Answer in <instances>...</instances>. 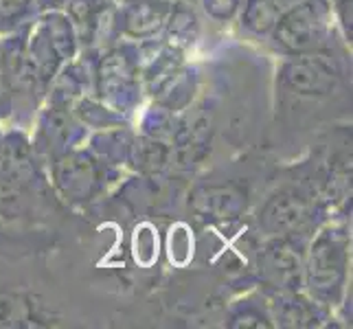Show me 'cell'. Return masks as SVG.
I'll return each instance as SVG.
<instances>
[{"label": "cell", "instance_id": "cell-1", "mask_svg": "<svg viewBox=\"0 0 353 329\" xmlns=\"http://www.w3.org/2000/svg\"><path fill=\"white\" fill-rule=\"evenodd\" d=\"M347 90V70L334 48L288 57L276 72V92L285 106H321Z\"/></svg>", "mask_w": 353, "mask_h": 329}, {"label": "cell", "instance_id": "cell-2", "mask_svg": "<svg viewBox=\"0 0 353 329\" xmlns=\"http://www.w3.org/2000/svg\"><path fill=\"white\" fill-rule=\"evenodd\" d=\"M334 11L330 0H296L281 9L270 40L285 57L321 53L332 48L334 40Z\"/></svg>", "mask_w": 353, "mask_h": 329}, {"label": "cell", "instance_id": "cell-3", "mask_svg": "<svg viewBox=\"0 0 353 329\" xmlns=\"http://www.w3.org/2000/svg\"><path fill=\"white\" fill-rule=\"evenodd\" d=\"M349 270V235L338 226L323 228L303 261V286L319 306H336Z\"/></svg>", "mask_w": 353, "mask_h": 329}, {"label": "cell", "instance_id": "cell-4", "mask_svg": "<svg viewBox=\"0 0 353 329\" xmlns=\"http://www.w3.org/2000/svg\"><path fill=\"white\" fill-rule=\"evenodd\" d=\"M75 55V33L68 18L51 14L38 20L24 42V62L35 83H48L59 66Z\"/></svg>", "mask_w": 353, "mask_h": 329}, {"label": "cell", "instance_id": "cell-5", "mask_svg": "<svg viewBox=\"0 0 353 329\" xmlns=\"http://www.w3.org/2000/svg\"><path fill=\"white\" fill-rule=\"evenodd\" d=\"M314 211L316 204L310 193L296 187H283L261 204L257 224L268 237L301 235L312 224Z\"/></svg>", "mask_w": 353, "mask_h": 329}, {"label": "cell", "instance_id": "cell-6", "mask_svg": "<svg viewBox=\"0 0 353 329\" xmlns=\"http://www.w3.org/2000/svg\"><path fill=\"white\" fill-rule=\"evenodd\" d=\"M303 243L296 235L270 237L259 252V275L272 290H299L303 286Z\"/></svg>", "mask_w": 353, "mask_h": 329}, {"label": "cell", "instance_id": "cell-7", "mask_svg": "<svg viewBox=\"0 0 353 329\" xmlns=\"http://www.w3.org/2000/svg\"><path fill=\"white\" fill-rule=\"evenodd\" d=\"M53 178L66 200L86 202L101 187V169L92 156L83 152H68L55 161Z\"/></svg>", "mask_w": 353, "mask_h": 329}, {"label": "cell", "instance_id": "cell-8", "mask_svg": "<svg viewBox=\"0 0 353 329\" xmlns=\"http://www.w3.org/2000/svg\"><path fill=\"white\" fill-rule=\"evenodd\" d=\"M248 196L239 185L226 182V185H204L193 191L191 209L196 215L211 219V222H224L235 219L246 211Z\"/></svg>", "mask_w": 353, "mask_h": 329}, {"label": "cell", "instance_id": "cell-9", "mask_svg": "<svg viewBox=\"0 0 353 329\" xmlns=\"http://www.w3.org/2000/svg\"><path fill=\"white\" fill-rule=\"evenodd\" d=\"M139 90L137 68L132 59L123 53H110L99 68V92L101 99L105 97L108 101H117L119 108H128Z\"/></svg>", "mask_w": 353, "mask_h": 329}, {"label": "cell", "instance_id": "cell-10", "mask_svg": "<svg viewBox=\"0 0 353 329\" xmlns=\"http://www.w3.org/2000/svg\"><path fill=\"white\" fill-rule=\"evenodd\" d=\"M270 319L283 327H312L321 321V308L314 299L299 295V290H274L268 303Z\"/></svg>", "mask_w": 353, "mask_h": 329}, {"label": "cell", "instance_id": "cell-11", "mask_svg": "<svg viewBox=\"0 0 353 329\" xmlns=\"http://www.w3.org/2000/svg\"><path fill=\"white\" fill-rule=\"evenodd\" d=\"M169 9L165 3H152V0H132L123 11V31L132 38H152L165 27Z\"/></svg>", "mask_w": 353, "mask_h": 329}, {"label": "cell", "instance_id": "cell-12", "mask_svg": "<svg viewBox=\"0 0 353 329\" xmlns=\"http://www.w3.org/2000/svg\"><path fill=\"white\" fill-rule=\"evenodd\" d=\"M241 29H246L250 35H270L274 29V22L281 14L274 3L270 0H246V5H241Z\"/></svg>", "mask_w": 353, "mask_h": 329}, {"label": "cell", "instance_id": "cell-13", "mask_svg": "<svg viewBox=\"0 0 353 329\" xmlns=\"http://www.w3.org/2000/svg\"><path fill=\"white\" fill-rule=\"evenodd\" d=\"M128 154H130V161L139 169H143V172H161L169 163L172 150L156 137H143L130 145Z\"/></svg>", "mask_w": 353, "mask_h": 329}, {"label": "cell", "instance_id": "cell-14", "mask_svg": "<svg viewBox=\"0 0 353 329\" xmlns=\"http://www.w3.org/2000/svg\"><path fill=\"white\" fill-rule=\"evenodd\" d=\"M105 9V0H70L68 3V14L72 22L79 29L81 38H88V42L92 40L94 31H99Z\"/></svg>", "mask_w": 353, "mask_h": 329}, {"label": "cell", "instance_id": "cell-15", "mask_svg": "<svg viewBox=\"0 0 353 329\" xmlns=\"http://www.w3.org/2000/svg\"><path fill=\"white\" fill-rule=\"evenodd\" d=\"M165 24H167V38L172 48L187 46L196 40V35H198V18L193 14V9L189 7L180 5L174 11H169Z\"/></svg>", "mask_w": 353, "mask_h": 329}, {"label": "cell", "instance_id": "cell-16", "mask_svg": "<svg viewBox=\"0 0 353 329\" xmlns=\"http://www.w3.org/2000/svg\"><path fill=\"white\" fill-rule=\"evenodd\" d=\"M33 0H0V31H16L33 14Z\"/></svg>", "mask_w": 353, "mask_h": 329}, {"label": "cell", "instance_id": "cell-17", "mask_svg": "<svg viewBox=\"0 0 353 329\" xmlns=\"http://www.w3.org/2000/svg\"><path fill=\"white\" fill-rule=\"evenodd\" d=\"M230 327H270V316L252 310V303H243V306L230 316Z\"/></svg>", "mask_w": 353, "mask_h": 329}, {"label": "cell", "instance_id": "cell-18", "mask_svg": "<svg viewBox=\"0 0 353 329\" xmlns=\"http://www.w3.org/2000/svg\"><path fill=\"white\" fill-rule=\"evenodd\" d=\"M206 16H211L217 22H228L237 16L241 0H200Z\"/></svg>", "mask_w": 353, "mask_h": 329}, {"label": "cell", "instance_id": "cell-19", "mask_svg": "<svg viewBox=\"0 0 353 329\" xmlns=\"http://www.w3.org/2000/svg\"><path fill=\"white\" fill-rule=\"evenodd\" d=\"M33 3H38L40 7H59V5H64L66 0H33Z\"/></svg>", "mask_w": 353, "mask_h": 329}, {"label": "cell", "instance_id": "cell-20", "mask_svg": "<svg viewBox=\"0 0 353 329\" xmlns=\"http://www.w3.org/2000/svg\"><path fill=\"white\" fill-rule=\"evenodd\" d=\"M270 3H274L279 9H285V7H290V5H294L296 0H270Z\"/></svg>", "mask_w": 353, "mask_h": 329}, {"label": "cell", "instance_id": "cell-21", "mask_svg": "<svg viewBox=\"0 0 353 329\" xmlns=\"http://www.w3.org/2000/svg\"><path fill=\"white\" fill-rule=\"evenodd\" d=\"M7 92H5V81H3V64H0V99H3Z\"/></svg>", "mask_w": 353, "mask_h": 329}]
</instances>
